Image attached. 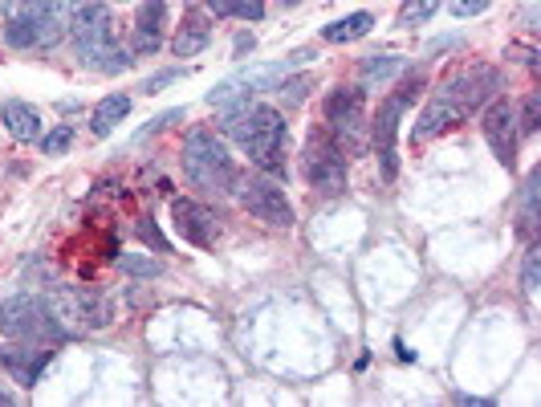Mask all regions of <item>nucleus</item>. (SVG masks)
<instances>
[{
	"mask_svg": "<svg viewBox=\"0 0 541 407\" xmlns=\"http://www.w3.org/2000/svg\"><path fill=\"white\" fill-rule=\"evenodd\" d=\"M497 90H501V74H497L493 66H472V70L456 74V78L444 82V86L432 94V102L424 106V114H419V127H415V139L424 143V139L448 131V127H456V123H464L468 114L485 106Z\"/></svg>",
	"mask_w": 541,
	"mask_h": 407,
	"instance_id": "1",
	"label": "nucleus"
},
{
	"mask_svg": "<svg viewBox=\"0 0 541 407\" xmlns=\"http://www.w3.org/2000/svg\"><path fill=\"white\" fill-rule=\"evenodd\" d=\"M66 29L78 45L82 66H90L98 74H118L135 62V53L114 37V17L102 0H74V13L66 21Z\"/></svg>",
	"mask_w": 541,
	"mask_h": 407,
	"instance_id": "2",
	"label": "nucleus"
},
{
	"mask_svg": "<svg viewBox=\"0 0 541 407\" xmlns=\"http://www.w3.org/2000/svg\"><path fill=\"white\" fill-rule=\"evenodd\" d=\"M224 131L240 143V151H245L261 171H281L285 176V159H281V147H285V119L281 110L273 106H232L224 114Z\"/></svg>",
	"mask_w": 541,
	"mask_h": 407,
	"instance_id": "3",
	"label": "nucleus"
},
{
	"mask_svg": "<svg viewBox=\"0 0 541 407\" xmlns=\"http://www.w3.org/2000/svg\"><path fill=\"white\" fill-rule=\"evenodd\" d=\"M184 171L196 188L216 192V196H224L236 184V163L212 131H192L184 139Z\"/></svg>",
	"mask_w": 541,
	"mask_h": 407,
	"instance_id": "4",
	"label": "nucleus"
},
{
	"mask_svg": "<svg viewBox=\"0 0 541 407\" xmlns=\"http://www.w3.org/2000/svg\"><path fill=\"white\" fill-rule=\"evenodd\" d=\"M66 17H62V0H21L9 13L5 41L13 49H45L62 37Z\"/></svg>",
	"mask_w": 541,
	"mask_h": 407,
	"instance_id": "5",
	"label": "nucleus"
},
{
	"mask_svg": "<svg viewBox=\"0 0 541 407\" xmlns=\"http://www.w3.org/2000/svg\"><path fill=\"white\" fill-rule=\"evenodd\" d=\"M0 334L17 338V342H37V338H62L66 326L53 318V310L41 298L13 294L0 302Z\"/></svg>",
	"mask_w": 541,
	"mask_h": 407,
	"instance_id": "6",
	"label": "nucleus"
},
{
	"mask_svg": "<svg viewBox=\"0 0 541 407\" xmlns=\"http://www.w3.org/2000/svg\"><path fill=\"white\" fill-rule=\"evenodd\" d=\"M306 176L310 188L322 196H342L346 192V151L330 131H314L306 139Z\"/></svg>",
	"mask_w": 541,
	"mask_h": 407,
	"instance_id": "7",
	"label": "nucleus"
},
{
	"mask_svg": "<svg viewBox=\"0 0 541 407\" xmlns=\"http://www.w3.org/2000/svg\"><path fill=\"white\" fill-rule=\"evenodd\" d=\"M424 90V78H407L383 106H379V123H375V151H379V171L383 180L391 184L395 180V135H399V114L411 106V98Z\"/></svg>",
	"mask_w": 541,
	"mask_h": 407,
	"instance_id": "8",
	"label": "nucleus"
},
{
	"mask_svg": "<svg viewBox=\"0 0 541 407\" xmlns=\"http://www.w3.org/2000/svg\"><path fill=\"white\" fill-rule=\"evenodd\" d=\"M49 310H53V318L62 326H90V330H98V326L110 322V302L90 294V289H82V285H57L53 298H49Z\"/></svg>",
	"mask_w": 541,
	"mask_h": 407,
	"instance_id": "9",
	"label": "nucleus"
},
{
	"mask_svg": "<svg viewBox=\"0 0 541 407\" xmlns=\"http://www.w3.org/2000/svg\"><path fill=\"white\" fill-rule=\"evenodd\" d=\"M363 90L358 86H338L330 98H326V123H330V135L338 139L342 151H358V135H363Z\"/></svg>",
	"mask_w": 541,
	"mask_h": 407,
	"instance_id": "10",
	"label": "nucleus"
},
{
	"mask_svg": "<svg viewBox=\"0 0 541 407\" xmlns=\"http://www.w3.org/2000/svg\"><path fill=\"white\" fill-rule=\"evenodd\" d=\"M480 127H485V139L497 155L501 167H517V110L509 98H493L485 106V114H480Z\"/></svg>",
	"mask_w": 541,
	"mask_h": 407,
	"instance_id": "11",
	"label": "nucleus"
},
{
	"mask_svg": "<svg viewBox=\"0 0 541 407\" xmlns=\"http://www.w3.org/2000/svg\"><path fill=\"white\" fill-rule=\"evenodd\" d=\"M240 204H245L257 220L273 224V228H289L293 224V208H289L285 192L269 176H253V180L240 184Z\"/></svg>",
	"mask_w": 541,
	"mask_h": 407,
	"instance_id": "12",
	"label": "nucleus"
},
{
	"mask_svg": "<svg viewBox=\"0 0 541 407\" xmlns=\"http://www.w3.org/2000/svg\"><path fill=\"white\" fill-rule=\"evenodd\" d=\"M171 220H175V232H179V237H184L188 245H196V249H212V245H216L220 224H216V216H212L204 204H196V200H175V204H171Z\"/></svg>",
	"mask_w": 541,
	"mask_h": 407,
	"instance_id": "13",
	"label": "nucleus"
},
{
	"mask_svg": "<svg viewBox=\"0 0 541 407\" xmlns=\"http://www.w3.org/2000/svg\"><path fill=\"white\" fill-rule=\"evenodd\" d=\"M163 29H167V0H147L135 17V57H155L163 45Z\"/></svg>",
	"mask_w": 541,
	"mask_h": 407,
	"instance_id": "14",
	"label": "nucleus"
},
{
	"mask_svg": "<svg viewBox=\"0 0 541 407\" xmlns=\"http://www.w3.org/2000/svg\"><path fill=\"white\" fill-rule=\"evenodd\" d=\"M49 359H53V351L49 346H41V351H33V346H0V363H5L25 387H33L37 379H41V371L49 367Z\"/></svg>",
	"mask_w": 541,
	"mask_h": 407,
	"instance_id": "15",
	"label": "nucleus"
},
{
	"mask_svg": "<svg viewBox=\"0 0 541 407\" xmlns=\"http://www.w3.org/2000/svg\"><path fill=\"white\" fill-rule=\"evenodd\" d=\"M0 119H5L9 135H13V139H21V143H33V139H41V119H37V110H33L29 102H17V98H9L5 106H0Z\"/></svg>",
	"mask_w": 541,
	"mask_h": 407,
	"instance_id": "16",
	"label": "nucleus"
},
{
	"mask_svg": "<svg viewBox=\"0 0 541 407\" xmlns=\"http://www.w3.org/2000/svg\"><path fill=\"white\" fill-rule=\"evenodd\" d=\"M208 41H212V25H208V17L204 13H188L184 17V25H179V33H175V57H196L200 49H208Z\"/></svg>",
	"mask_w": 541,
	"mask_h": 407,
	"instance_id": "17",
	"label": "nucleus"
},
{
	"mask_svg": "<svg viewBox=\"0 0 541 407\" xmlns=\"http://www.w3.org/2000/svg\"><path fill=\"white\" fill-rule=\"evenodd\" d=\"M131 114V98L127 94H106L98 106H94V114H90V131L94 135H110L118 123H123Z\"/></svg>",
	"mask_w": 541,
	"mask_h": 407,
	"instance_id": "18",
	"label": "nucleus"
},
{
	"mask_svg": "<svg viewBox=\"0 0 541 407\" xmlns=\"http://www.w3.org/2000/svg\"><path fill=\"white\" fill-rule=\"evenodd\" d=\"M371 25H375V17H371V13H350V17L334 21V25H326V29H322V37H326V41H334V45H346V41L367 37V33H371Z\"/></svg>",
	"mask_w": 541,
	"mask_h": 407,
	"instance_id": "19",
	"label": "nucleus"
},
{
	"mask_svg": "<svg viewBox=\"0 0 541 407\" xmlns=\"http://www.w3.org/2000/svg\"><path fill=\"white\" fill-rule=\"evenodd\" d=\"M216 17H240V21H261L265 5L261 0H204Z\"/></svg>",
	"mask_w": 541,
	"mask_h": 407,
	"instance_id": "20",
	"label": "nucleus"
},
{
	"mask_svg": "<svg viewBox=\"0 0 541 407\" xmlns=\"http://www.w3.org/2000/svg\"><path fill=\"white\" fill-rule=\"evenodd\" d=\"M403 70V57L395 53H371L367 62H363V82H387Z\"/></svg>",
	"mask_w": 541,
	"mask_h": 407,
	"instance_id": "21",
	"label": "nucleus"
},
{
	"mask_svg": "<svg viewBox=\"0 0 541 407\" xmlns=\"http://www.w3.org/2000/svg\"><path fill=\"white\" fill-rule=\"evenodd\" d=\"M118 273L151 281V277H159V273H163V265H159L155 257H147V253H123V257H118Z\"/></svg>",
	"mask_w": 541,
	"mask_h": 407,
	"instance_id": "22",
	"label": "nucleus"
},
{
	"mask_svg": "<svg viewBox=\"0 0 541 407\" xmlns=\"http://www.w3.org/2000/svg\"><path fill=\"white\" fill-rule=\"evenodd\" d=\"M440 13V0H407V5L399 9V25L411 29V25H424Z\"/></svg>",
	"mask_w": 541,
	"mask_h": 407,
	"instance_id": "23",
	"label": "nucleus"
},
{
	"mask_svg": "<svg viewBox=\"0 0 541 407\" xmlns=\"http://www.w3.org/2000/svg\"><path fill=\"white\" fill-rule=\"evenodd\" d=\"M537 232V171L525 180V200H521V237Z\"/></svg>",
	"mask_w": 541,
	"mask_h": 407,
	"instance_id": "24",
	"label": "nucleus"
},
{
	"mask_svg": "<svg viewBox=\"0 0 541 407\" xmlns=\"http://www.w3.org/2000/svg\"><path fill=\"white\" fill-rule=\"evenodd\" d=\"M537 277H541V253H537V245H529L525 265H521V285H525V294H537Z\"/></svg>",
	"mask_w": 541,
	"mask_h": 407,
	"instance_id": "25",
	"label": "nucleus"
},
{
	"mask_svg": "<svg viewBox=\"0 0 541 407\" xmlns=\"http://www.w3.org/2000/svg\"><path fill=\"white\" fill-rule=\"evenodd\" d=\"M537 123H541V98H537V94H525V102H521V123H517V131L533 135V131H537Z\"/></svg>",
	"mask_w": 541,
	"mask_h": 407,
	"instance_id": "26",
	"label": "nucleus"
},
{
	"mask_svg": "<svg viewBox=\"0 0 541 407\" xmlns=\"http://www.w3.org/2000/svg\"><path fill=\"white\" fill-rule=\"evenodd\" d=\"M70 143H74V131H70V127H57L53 135H45V139H41L45 155H62V151H66Z\"/></svg>",
	"mask_w": 541,
	"mask_h": 407,
	"instance_id": "27",
	"label": "nucleus"
},
{
	"mask_svg": "<svg viewBox=\"0 0 541 407\" xmlns=\"http://www.w3.org/2000/svg\"><path fill=\"white\" fill-rule=\"evenodd\" d=\"M139 237H143L155 253H167V241H163V232H159V224H155V220H139Z\"/></svg>",
	"mask_w": 541,
	"mask_h": 407,
	"instance_id": "28",
	"label": "nucleus"
},
{
	"mask_svg": "<svg viewBox=\"0 0 541 407\" xmlns=\"http://www.w3.org/2000/svg\"><path fill=\"white\" fill-rule=\"evenodd\" d=\"M448 9H452V17H476L489 9V0H452Z\"/></svg>",
	"mask_w": 541,
	"mask_h": 407,
	"instance_id": "29",
	"label": "nucleus"
},
{
	"mask_svg": "<svg viewBox=\"0 0 541 407\" xmlns=\"http://www.w3.org/2000/svg\"><path fill=\"white\" fill-rule=\"evenodd\" d=\"M175 78H179V70H163V74H155V78L147 82V90L155 94V90H163V86H167V82H175Z\"/></svg>",
	"mask_w": 541,
	"mask_h": 407,
	"instance_id": "30",
	"label": "nucleus"
},
{
	"mask_svg": "<svg viewBox=\"0 0 541 407\" xmlns=\"http://www.w3.org/2000/svg\"><path fill=\"white\" fill-rule=\"evenodd\" d=\"M9 5H13V0H0V17H5V13H9Z\"/></svg>",
	"mask_w": 541,
	"mask_h": 407,
	"instance_id": "31",
	"label": "nucleus"
},
{
	"mask_svg": "<svg viewBox=\"0 0 541 407\" xmlns=\"http://www.w3.org/2000/svg\"><path fill=\"white\" fill-rule=\"evenodd\" d=\"M0 403H5V407H9V403H13V395H5V391H0Z\"/></svg>",
	"mask_w": 541,
	"mask_h": 407,
	"instance_id": "32",
	"label": "nucleus"
},
{
	"mask_svg": "<svg viewBox=\"0 0 541 407\" xmlns=\"http://www.w3.org/2000/svg\"><path fill=\"white\" fill-rule=\"evenodd\" d=\"M281 5H285V9H293V5H302V0H281Z\"/></svg>",
	"mask_w": 541,
	"mask_h": 407,
	"instance_id": "33",
	"label": "nucleus"
}]
</instances>
